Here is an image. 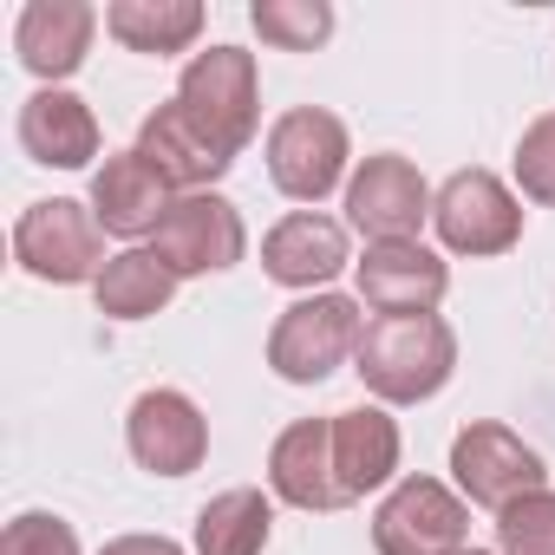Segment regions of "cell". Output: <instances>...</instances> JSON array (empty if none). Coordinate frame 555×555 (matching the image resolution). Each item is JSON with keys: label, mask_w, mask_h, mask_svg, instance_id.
Returning a JSON list of instances; mask_svg holds the SVG:
<instances>
[{"label": "cell", "mask_w": 555, "mask_h": 555, "mask_svg": "<svg viewBox=\"0 0 555 555\" xmlns=\"http://www.w3.org/2000/svg\"><path fill=\"white\" fill-rule=\"evenodd\" d=\"M353 373L379 405H418L444 392V379L457 373V334L438 314H373Z\"/></svg>", "instance_id": "1"}, {"label": "cell", "mask_w": 555, "mask_h": 555, "mask_svg": "<svg viewBox=\"0 0 555 555\" xmlns=\"http://www.w3.org/2000/svg\"><path fill=\"white\" fill-rule=\"evenodd\" d=\"M360 340H366V314L353 295H301L295 308H282L268 334V366L288 386H321L360 353Z\"/></svg>", "instance_id": "2"}, {"label": "cell", "mask_w": 555, "mask_h": 555, "mask_svg": "<svg viewBox=\"0 0 555 555\" xmlns=\"http://www.w3.org/2000/svg\"><path fill=\"white\" fill-rule=\"evenodd\" d=\"M14 261L34 282L79 288V282H99L112 255H105V229L86 203L47 196V203H27V216L14 222Z\"/></svg>", "instance_id": "3"}, {"label": "cell", "mask_w": 555, "mask_h": 555, "mask_svg": "<svg viewBox=\"0 0 555 555\" xmlns=\"http://www.w3.org/2000/svg\"><path fill=\"white\" fill-rule=\"evenodd\" d=\"M177 105L203 125L209 144H222L229 157H242V144L261 125V79H255V53L242 47H209L183 66L177 79Z\"/></svg>", "instance_id": "4"}, {"label": "cell", "mask_w": 555, "mask_h": 555, "mask_svg": "<svg viewBox=\"0 0 555 555\" xmlns=\"http://www.w3.org/2000/svg\"><path fill=\"white\" fill-rule=\"evenodd\" d=\"M347 157H353V138L327 105H295L268 125V177L295 203L334 196L347 177Z\"/></svg>", "instance_id": "5"}, {"label": "cell", "mask_w": 555, "mask_h": 555, "mask_svg": "<svg viewBox=\"0 0 555 555\" xmlns=\"http://www.w3.org/2000/svg\"><path fill=\"white\" fill-rule=\"evenodd\" d=\"M451 477H457V496L464 503H483V509H509L522 503L529 490H548V464L542 451H529L509 425L496 418H477L451 438Z\"/></svg>", "instance_id": "6"}, {"label": "cell", "mask_w": 555, "mask_h": 555, "mask_svg": "<svg viewBox=\"0 0 555 555\" xmlns=\"http://www.w3.org/2000/svg\"><path fill=\"white\" fill-rule=\"evenodd\" d=\"M431 222L451 255H509L522 242V203L490 170H451L431 196Z\"/></svg>", "instance_id": "7"}, {"label": "cell", "mask_w": 555, "mask_h": 555, "mask_svg": "<svg viewBox=\"0 0 555 555\" xmlns=\"http://www.w3.org/2000/svg\"><path fill=\"white\" fill-rule=\"evenodd\" d=\"M151 255L177 274V282H190V274H222L248 255V229H242V209L216 190H190L170 203V216L157 222L151 235Z\"/></svg>", "instance_id": "8"}, {"label": "cell", "mask_w": 555, "mask_h": 555, "mask_svg": "<svg viewBox=\"0 0 555 555\" xmlns=\"http://www.w3.org/2000/svg\"><path fill=\"white\" fill-rule=\"evenodd\" d=\"M470 529V509L438 477H399L386 503L373 509V548L379 555H457Z\"/></svg>", "instance_id": "9"}, {"label": "cell", "mask_w": 555, "mask_h": 555, "mask_svg": "<svg viewBox=\"0 0 555 555\" xmlns=\"http://www.w3.org/2000/svg\"><path fill=\"white\" fill-rule=\"evenodd\" d=\"M431 216V183L412 157L379 151L347 177V222L366 242H418V222Z\"/></svg>", "instance_id": "10"}, {"label": "cell", "mask_w": 555, "mask_h": 555, "mask_svg": "<svg viewBox=\"0 0 555 555\" xmlns=\"http://www.w3.org/2000/svg\"><path fill=\"white\" fill-rule=\"evenodd\" d=\"M125 444L151 477H190L209 457V418L196 412L190 392L177 386H151L131 399L125 412Z\"/></svg>", "instance_id": "11"}, {"label": "cell", "mask_w": 555, "mask_h": 555, "mask_svg": "<svg viewBox=\"0 0 555 555\" xmlns=\"http://www.w3.org/2000/svg\"><path fill=\"white\" fill-rule=\"evenodd\" d=\"M353 282L373 314H438V301L451 295V268L425 242H366Z\"/></svg>", "instance_id": "12"}, {"label": "cell", "mask_w": 555, "mask_h": 555, "mask_svg": "<svg viewBox=\"0 0 555 555\" xmlns=\"http://www.w3.org/2000/svg\"><path fill=\"white\" fill-rule=\"evenodd\" d=\"M170 203H177V190L164 183V170L138 144L118 151V157H105L99 177H92V216H99L105 235H125V242L157 235V222L170 216Z\"/></svg>", "instance_id": "13"}, {"label": "cell", "mask_w": 555, "mask_h": 555, "mask_svg": "<svg viewBox=\"0 0 555 555\" xmlns=\"http://www.w3.org/2000/svg\"><path fill=\"white\" fill-rule=\"evenodd\" d=\"M268 490L295 509H347L334 470V418H295L268 451Z\"/></svg>", "instance_id": "14"}, {"label": "cell", "mask_w": 555, "mask_h": 555, "mask_svg": "<svg viewBox=\"0 0 555 555\" xmlns=\"http://www.w3.org/2000/svg\"><path fill=\"white\" fill-rule=\"evenodd\" d=\"M347 261H353L347 255V222H334L321 209H295L261 235V268H268V282H282V288H321Z\"/></svg>", "instance_id": "15"}, {"label": "cell", "mask_w": 555, "mask_h": 555, "mask_svg": "<svg viewBox=\"0 0 555 555\" xmlns=\"http://www.w3.org/2000/svg\"><path fill=\"white\" fill-rule=\"evenodd\" d=\"M92 34H99V14L86 0H27L21 8V27H14V53L34 79L60 86L86 66L92 53Z\"/></svg>", "instance_id": "16"}, {"label": "cell", "mask_w": 555, "mask_h": 555, "mask_svg": "<svg viewBox=\"0 0 555 555\" xmlns=\"http://www.w3.org/2000/svg\"><path fill=\"white\" fill-rule=\"evenodd\" d=\"M21 151L47 170H86L99 157V118L79 92L66 86H40L21 105Z\"/></svg>", "instance_id": "17"}, {"label": "cell", "mask_w": 555, "mask_h": 555, "mask_svg": "<svg viewBox=\"0 0 555 555\" xmlns=\"http://www.w3.org/2000/svg\"><path fill=\"white\" fill-rule=\"evenodd\" d=\"M138 151L164 170V183L177 190V196H190V190H209L216 177H229V151L222 144H209L203 138V125L170 99V105H157L151 118H144V131H138Z\"/></svg>", "instance_id": "18"}, {"label": "cell", "mask_w": 555, "mask_h": 555, "mask_svg": "<svg viewBox=\"0 0 555 555\" xmlns=\"http://www.w3.org/2000/svg\"><path fill=\"white\" fill-rule=\"evenodd\" d=\"M334 470H340L347 503H360L366 490H386L399 477V418L386 405L334 412Z\"/></svg>", "instance_id": "19"}, {"label": "cell", "mask_w": 555, "mask_h": 555, "mask_svg": "<svg viewBox=\"0 0 555 555\" xmlns=\"http://www.w3.org/2000/svg\"><path fill=\"white\" fill-rule=\"evenodd\" d=\"M170 295H177V274L151 248H118L105 261V274L92 282V301L105 321H151L170 308Z\"/></svg>", "instance_id": "20"}, {"label": "cell", "mask_w": 555, "mask_h": 555, "mask_svg": "<svg viewBox=\"0 0 555 555\" xmlns=\"http://www.w3.org/2000/svg\"><path fill=\"white\" fill-rule=\"evenodd\" d=\"M105 34L125 47V53H183L196 34H203V8L196 0H112L105 8Z\"/></svg>", "instance_id": "21"}, {"label": "cell", "mask_w": 555, "mask_h": 555, "mask_svg": "<svg viewBox=\"0 0 555 555\" xmlns=\"http://www.w3.org/2000/svg\"><path fill=\"white\" fill-rule=\"evenodd\" d=\"M274 535V509L261 490H222L196 516V555H261Z\"/></svg>", "instance_id": "22"}, {"label": "cell", "mask_w": 555, "mask_h": 555, "mask_svg": "<svg viewBox=\"0 0 555 555\" xmlns=\"http://www.w3.org/2000/svg\"><path fill=\"white\" fill-rule=\"evenodd\" d=\"M248 21H255V34L268 47H282V53H314L334 34V8H327V0H255Z\"/></svg>", "instance_id": "23"}, {"label": "cell", "mask_w": 555, "mask_h": 555, "mask_svg": "<svg viewBox=\"0 0 555 555\" xmlns=\"http://www.w3.org/2000/svg\"><path fill=\"white\" fill-rule=\"evenodd\" d=\"M496 548L503 555H555V490H529L496 516Z\"/></svg>", "instance_id": "24"}, {"label": "cell", "mask_w": 555, "mask_h": 555, "mask_svg": "<svg viewBox=\"0 0 555 555\" xmlns=\"http://www.w3.org/2000/svg\"><path fill=\"white\" fill-rule=\"evenodd\" d=\"M516 183L529 203L555 209V112H542L522 138H516Z\"/></svg>", "instance_id": "25"}, {"label": "cell", "mask_w": 555, "mask_h": 555, "mask_svg": "<svg viewBox=\"0 0 555 555\" xmlns=\"http://www.w3.org/2000/svg\"><path fill=\"white\" fill-rule=\"evenodd\" d=\"M0 555H79V535L53 509H21L8 535H0Z\"/></svg>", "instance_id": "26"}, {"label": "cell", "mask_w": 555, "mask_h": 555, "mask_svg": "<svg viewBox=\"0 0 555 555\" xmlns=\"http://www.w3.org/2000/svg\"><path fill=\"white\" fill-rule=\"evenodd\" d=\"M99 555H183L170 535H112Z\"/></svg>", "instance_id": "27"}, {"label": "cell", "mask_w": 555, "mask_h": 555, "mask_svg": "<svg viewBox=\"0 0 555 555\" xmlns=\"http://www.w3.org/2000/svg\"><path fill=\"white\" fill-rule=\"evenodd\" d=\"M457 555H490V548H457Z\"/></svg>", "instance_id": "28"}]
</instances>
